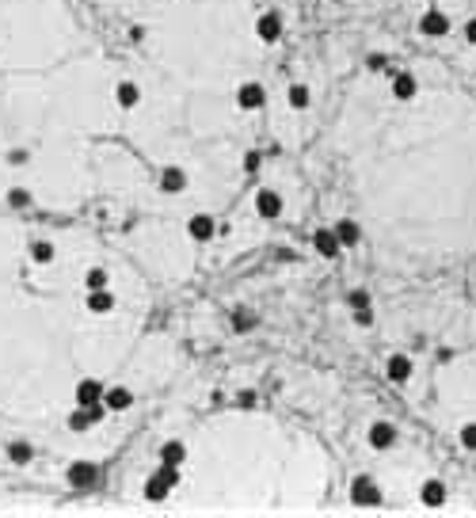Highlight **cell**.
<instances>
[{
  "mask_svg": "<svg viewBox=\"0 0 476 518\" xmlns=\"http://www.w3.org/2000/svg\"><path fill=\"white\" fill-rule=\"evenodd\" d=\"M168 492H172V484L164 480V473H156V476H149V480H145V499H153V503H161Z\"/></svg>",
  "mask_w": 476,
  "mask_h": 518,
  "instance_id": "e0dca14e",
  "label": "cell"
},
{
  "mask_svg": "<svg viewBox=\"0 0 476 518\" xmlns=\"http://www.w3.org/2000/svg\"><path fill=\"white\" fill-rule=\"evenodd\" d=\"M73 400H77V408H92L96 400H104V385H99L96 378H84L77 385V393H73Z\"/></svg>",
  "mask_w": 476,
  "mask_h": 518,
  "instance_id": "277c9868",
  "label": "cell"
},
{
  "mask_svg": "<svg viewBox=\"0 0 476 518\" xmlns=\"http://www.w3.org/2000/svg\"><path fill=\"white\" fill-rule=\"evenodd\" d=\"M419 499H423L427 507H442L446 503V484L442 480H427V484L419 488Z\"/></svg>",
  "mask_w": 476,
  "mask_h": 518,
  "instance_id": "7c38bea8",
  "label": "cell"
},
{
  "mask_svg": "<svg viewBox=\"0 0 476 518\" xmlns=\"http://www.w3.org/2000/svg\"><path fill=\"white\" fill-rule=\"evenodd\" d=\"M27 202H31L27 191H8V206H27Z\"/></svg>",
  "mask_w": 476,
  "mask_h": 518,
  "instance_id": "4316f807",
  "label": "cell"
},
{
  "mask_svg": "<svg viewBox=\"0 0 476 518\" xmlns=\"http://www.w3.org/2000/svg\"><path fill=\"white\" fill-rule=\"evenodd\" d=\"M385 65H389V61L381 58V54H373V58H370V69H385Z\"/></svg>",
  "mask_w": 476,
  "mask_h": 518,
  "instance_id": "d6a6232c",
  "label": "cell"
},
{
  "mask_svg": "<svg viewBox=\"0 0 476 518\" xmlns=\"http://www.w3.org/2000/svg\"><path fill=\"white\" fill-rule=\"evenodd\" d=\"M335 237H339V244H343V248H354V244L362 240V229H358V225H354V221H347V218H343L339 225H335Z\"/></svg>",
  "mask_w": 476,
  "mask_h": 518,
  "instance_id": "2e32d148",
  "label": "cell"
},
{
  "mask_svg": "<svg viewBox=\"0 0 476 518\" xmlns=\"http://www.w3.org/2000/svg\"><path fill=\"white\" fill-rule=\"evenodd\" d=\"M290 107H294V111H305V107H309V88H305V84H294V88H290Z\"/></svg>",
  "mask_w": 476,
  "mask_h": 518,
  "instance_id": "603a6c76",
  "label": "cell"
},
{
  "mask_svg": "<svg viewBox=\"0 0 476 518\" xmlns=\"http://www.w3.org/2000/svg\"><path fill=\"white\" fill-rule=\"evenodd\" d=\"M415 92H419V84L412 73H400V77L393 80V96L396 99H415Z\"/></svg>",
  "mask_w": 476,
  "mask_h": 518,
  "instance_id": "ac0fdd59",
  "label": "cell"
},
{
  "mask_svg": "<svg viewBox=\"0 0 476 518\" xmlns=\"http://www.w3.org/2000/svg\"><path fill=\"white\" fill-rule=\"evenodd\" d=\"M161 187L168 195H180L183 187H187V175H183V168H164L161 172Z\"/></svg>",
  "mask_w": 476,
  "mask_h": 518,
  "instance_id": "4fadbf2b",
  "label": "cell"
},
{
  "mask_svg": "<svg viewBox=\"0 0 476 518\" xmlns=\"http://www.w3.org/2000/svg\"><path fill=\"white\" fill-rule=\"evenodd\" d=\"M419 35H427V39H442V35H450V16L438 12V8H427L423 20H419Z\"/></svg>",
  "mask_w": 476,
  "mask_h": 518,
  "instance_id": "7a4b0ae2",
  "label": "cell"
},
{
  "mask_svg": "<svg viewBox=\"0 0 476 518\" xmlns=\"http://www.w3.org/2000/svg\"><path fill=\"white\" fill-rule=\"evenodd\" d=\"M187 233H191V240H210L213 233H218V225H213L210 214H194V218L187 221Z\"/></svg>",
  "mask_w": 476,
  "mask_h": 518,
  "instance_id": "30bf717a",
  "label": "cell"
},
{
  "mask_svg": "<svg viewBox=\"0 0 476 518\" xmlns=\"http://www.w3.org/2000/svg\"><path fill=\"white\" fill-rule=\"evenodd\" d=\"M351 499H354L358 507H377V503H381L377 480H373V476H358V480L351 484Z\"/></svg>",
  "mask_w": 476,
  "mask_h": 518,
  "instance_id": "6da1fadb",
  "label": "cell"
},
{
  "mask_svg": "<svg viewBox=\"0 0 476 518\" xmlns=\"http://www.w3.org/2000/svg\"><path fill=\"white\" fill-rule=\"evenodd\" d=\"M354 320H358L362 328H366V324H373V313H370V305H366V309H354Z\"/></svg>",
  "mask_w": 476,
  "mask_h": 518,
  "instance_id": "f546056e",
  "label": "cell"
},
{
  "mask_svg": "<svg viewBox=\"0 0 476 518\" xmlns=\"http://www.w3.org/2000/svg\"><path fill=\"white\" fill-rule=\"evenodd\" d=\"M99 480V469L92 465V461H73V469H69V484L73 488H92Z\"/></svg>",
  "mask_w": 476,
  "mask_h": 518,
  "instance_id": "5b68a950",
  "label": "cell"
},
{
  "mask_svg": "<svg viewBox=\"0 0 476 518\" xmlns=\"http://www.w3.org/2000/svg\"><path fill=\"white\" fill-rule=\"evenodd\" d=\"M115 96H118V107H137V103H142V88H137V84H130V80H123L115 88Z\"/></svg>",
  "mask_w": 476,
  "mask_h": 518,
  "instance_id": "d6986e66",
  "label": "cell"
},
{
  "mask_svg": "<svg viewBox=\"0 0 476 518\" xmlns=\"http://www.w3.org/2000/svg\"><path fill=\"white\" fill-rule=\"evenodd\" d=\"M92 427V416H88V408H77L69 416V431H88Z\"/></svg>",
  "mask_w": 476,
  "mask_h": 518,
  "instance_id": "d4e9b609",
  "label": "cell"
},
{
  "mask_svg": "<svg viewBox=\"0 0 476 518\" xmlns=\"http://www.w3.org/2000/svg\"><path fill=\"white\" fill-rule=\"evenodd\" d=\"M412 359H408V354H393V359L385 362V374H389V381H396V385H404L408 378H412Z\"/></svg>",
  "mask_w": 476,
  "mask_h": 518,
  "instance_id": "ba28073f",
  "label": "cell"
},
{
  "mask_svg": "<svg viewBox=\"0 0 476 518\" xmlns=\"http://www.w3.org/2000/svg\"><path fill=\"white\" fill-rule=\"evenodd\" d=\"M256 35H259V42H278V39H282V20H278L275 12L259 16V20H256Z\"/></svg>",
  "mask_w": 476,
  "mask_h": 518,
  "instance_id": "52a82bcc",
  "label": "cell"
},
{
  "mask_svg": "<svg viewBox=\"0 0 476 518\" xmlns=\"http://www.w3.org/2000/svg\"><path fill=\"white\" fill-rule=\"evenodd\" d=\"M313 248L320 252L324 259H335L343 244H339V237H335V229H316V233H313Z\"/></svg>",
  "mask_w": 476,
  "mask_h": 518,
  "instance_id": "8992f818",
  "label": "cell"
},
{
  "mask_svg": "<svg viewBox=\"0 0 476 518\" xmlns=\"http://www.w3.org/2000/svg\"><path fill=\"white\" fill-rule=\"evenodd\" d=\"M244 172H259V153H244Z\"/></svg>",
  "mask_w": 476,
  "mask_h": 518,
  "instance_id": "4dcf8cb0",
  "label": "cell"
},
{
  "mask_svg": "<svg viewBox=\"0 0 476 518\" xmlns=\"http://www.w3.org/2000/svg\"><path fill=\"white\" fill-rule=\"evenodd\" d=\"M104 400H107V408H111V412H126L130 404H134V393L118 385V389H107V393H104Z\"/></svg>",
  "mask_w": 476,
  "mask_h": 518,
  "instance_id": "5bb4252c",
  "label": "cell"
},
{
  "mask_svg": "<svg viewBox=\"0 0 476 518\" xmlns=\"http://www.w3.org/2000/svg\"><path fill=\"white\" fill-rule=\"evenodd\" d=\"M31 259L35 263H54V244L50 240H35L31 244Z\"/></svg>",
  "mask_w": 476,
  "mask_h": 518,
  "instance_id": "44dd1931",
  "label": "cell"
},
{
  "mask_svg": "<svg viewBox=\"0 0 476 518\" xmlns=\"http://www.w3.org/2000/svg\"><path fill=\"white\" fill-rule=\"evenodd\" d=\"M8 457H12L15 465H27V461H31V446H27V442H8Z\"/></svg>",
  "mask_w": 476,
  "mask_h": 518,
  "instance_id": "7402d4cb",
  "label": "cell"
},
{
  "mask_svg": "<svg viewBox=\"0 0 476 518\" xmlns=\"http://www.w3.org/2000/svg\"><path fill=\"white\" fill-rule=\"evenodd\" d=\"M393 442H396V427H393V423L381 419V423H373V427H370V446L373 450H389Z\"/></svg>",
  "mask_w": 476,
  "mask_h": 518,
  "instance_id": "9c48e42d",
  "label": "cell"
},
{
  "mask_svg": "<svg viewBox=\"0 0 476 518\" xmlns=\"http://www.w3.org/2000/svg\"><path fill=\"white\" fill-rule=\"evenodd\" d=\"M461 446L476 454V423H465V427H461Z\"/></svg>",
  "mask_w": 476,
  "mask_h": 518,
  "instance_id": "484cf974",
  "label": "cell"
},
{
  "mask_svg": "<svg viewBox=\"0 0 476 518\" xmlns=\"http://www.w3.org/2000/svg\"><path fill=\"white\" fill-rule=\"evenodd\" d=\"M84 282H88V290H107V271L104 267H92L88 275H84Z\"/></svg>",
  "mask_w": 476,
  "mask_h": 518,
  "instance_id": "cb8c5ba5",
  "label": "cell"
},
{
  "mask_svg": "<svg viewBox=\"0 0 476 518\" xmlns=\"http://www.w3.org/2000/svg\"><path fill=\"white\" fill-rule=\"evenodd\" d=\"M366 305H370V297L362 294V290H354V294H351V309H366Z\"/></svg>",
  "mask_w": 476,
  "mask_h": 518,
  "instance_id": "f1b7e54d",
  "label": "cell"
},
{
  "mask_svg": "<svg viewBox=\"0 0 476 518\" xmlns=\"http://www.w3.org/2000/svg\"><path fill=\"white\" fill-rule=\"evenodd\" d=\"M161 461H164V465H183V461H187V446H183V442H164V446H161Z\"/></svg>",
  "mask_w": 476,
  "mask_h": 518,
  "instance_id": "ffe728a7",
  "label": "cell"
},
{
  "mask_svg": "<svg viewBox=\"0 0 476 518\" xmlns=\"http://www.w3.org/2000/svg\"><path fill=\"white\" fill-rule=\"evenodd\" d=\"M263 84H256V80H248V84H240L237 88V107L240 111H259L263 107Z\"/></svg>",
  "mask_w": 476,
  "mask_h": 518,
  "instance_id": "3957f363",
  "label": "cell"
},
{
  "mask_svg": "<svg viewBox=\"0 0 476 518\" xmlns=\"http://www.w3.org/2000/svg\"><path fill=\"white\" fill-rule=\"evenodd\" d=\"M27 156H31L27 149H12V153H8V164H27Z\"/></svg>",
  "mask_w": 476,
  "mask_h": 518,
  "instance_id": "83f0119b",
  "label": "cell"
},
{
  "mask_svg": "<svg viewBox=\"0 0 476 518\" xmlns=\"http://www.w3.org/2000/svg\"><path fill=\"white\" fill-rule=\"evenodd\" d=\"M256 214H259V218H278V214H282V199L263 187V191L256 195Z\"/></svg>",
  "mask_w": 476,
  "mask_h": 518,
  "instance_id": "8fae6325",
  "label": "cell"
},
{
  "mask_svg": "<svg viewBox=\"0 0 476 518\" xmlns=\"http://www.w3.org/2000/svg\"><path fill=\"white\" fill-rule=\"evenodd\" d=\"M88 309H92V313H99V316L111 313V309H115V294H111V290H92V294H88Z\"/></svg>",
  "mask_w": 476,
  "mask_h": 518,
  "instance_id": "9a60e30c",
  "label": "cell"
},
{
  "mask_svg": "<svg viewBox=\"0 0 476 518\" xmlns=\"http://www.w3.org/2000/svg\"><path fill=\"white\" fill-rule=\"evenodd\" d=\"M465 42H469V46H476V20H469V23H465Z\"/></svg>",
  "mask_w": 476,
  "mask_h": 518,
  "instance_id": "1f68e13d",
  "label": "cell"
}]
</instances>
